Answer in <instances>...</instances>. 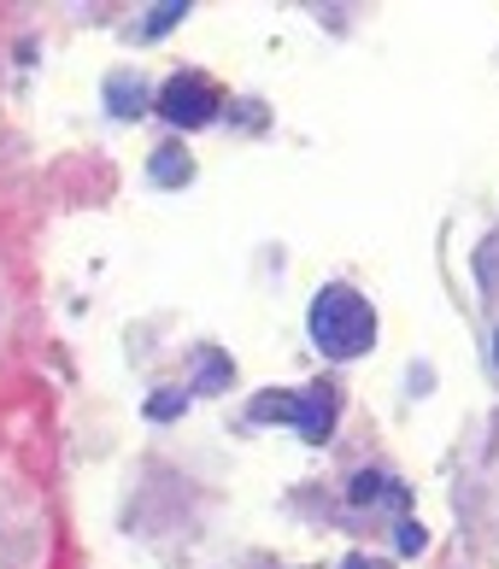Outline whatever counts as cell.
<instances>
[{
	"instance_id": "cell-8",
	"label": "cell",
	"mask_w": 499,
	"mask_h": 569,
	"mask_svg": "<svg viewBox=\"0 0 499 569\" xmlns=\"http://www.w3.org/2000/svg\"><path fill=\"white\" fill-rule=\"evenodd\" d=\"M400 546H406V552H418V546H423V529H418V522H406V529H400Z\"/></svg>"
},
{
	"instance_id": "cell-3",
	"label": "cell",
	"mask_w": 499,
	"mask_h": 569,
	"mask_svg": "<svg viewBox=\"0 0 499 569\" xmlns=\"http://www.w3.org/2000/svg\"><path fill=\"white\" fill-rule=\"evenodd\" d=\"M153 107H159L164 118H171L177 130H206V123L218 118V107H223V100H218V89H212V82L189 71V77H171V82H164Z\"/></svg>"
},
{
	"instance_id": "cell-6",
	"label": "cell",
	"mask_w": 499,
	"mask_h": 569,
	"mask_svg": "<svg viewBox=\"0 0 499 569\" xmlns=\"http://www.w3.org/2000/svg\"><path fill=\"white\" fill-rule=\"evenodd\" d=\"M182 12H189L182 0H164V7H153V18H148V36H164V30H171Z\"/></svg>"
},
{
	"instance_id": "cell-7",
	"label": "cell",
	"mask_w": 499,
	"mask_h": 569,
	"mask_svg": "<svg viewBox=\"0 0 499 569\" xmlns=\"http://www.w3.org/2000/svg\"><path fill=\"white\" fill-rule=\"evenodd\" d=\"M223 370H230V365H223V358L212 352V358H206V376H200V388H212V382H218V376H223Z\"/></svg>"
},
{
	"instance_id": "cell-4",
	"label": "cell",
	"mask_w": 499,
	"mask_h": 569,
	"mask_svg": "<svg viewBox=\"0 0 499 569\" xmlns=\"http://www.w3.org/2000/svg\"><path fill=\"white\" fill-rule=\"evenodd\" d=\"M194 177V164L177 153V147H159L153 153V182H164V188H177V182H189Z\"/></svg>"
},
{
	"instance_id": "cell-9",
	"label": "cell",
	"mask_w": 499,
	"mask_h": 569,
	"mask_svg": "<svg viewBox=\"0 0 499 569\" xmlns=\"http://www.w3.org/2000/svg\"><path fill=\"white\" fill-rule=\"evenodd\" d=\"M347 569H388V563H365V558H352Z\"/></svg>"
},
{
	"instance_id": "cell-1",
	"label": "cell",
	"mask_w": 499,
	"mask_h": 569,
	"mask_svg": "<svg viewBox=\"0 0 499 569\" xmlns=\"http://www.w3.org/2000/svg\"><path fill=\"white\" fill-rule=\"evenodd\" d=\"M306 329H311V347L323 358H336V365H352V358H365L377 347V311H370V300L347 282H329L318 300H311Z\"/></svg>"
},
{
	"instance_id": "cell-2",
	"label": "cell",
	"mask_w": 499,
	"mask_h": 569,
	"mask_svg": "<svg viewBox=\"0 0 499 569\" xmlns=\"http://www.w3.org/2000/svg\"><path fill=\"white\" fill-rule=\"evenodd\" d=\"M253 417L259 423H295L306 440H329V429H336V393L323 382L311 393H259Z\"/></svg>"
},
{
	"instance_id": "cell-5",
	"label": "cell",
	"mask_w": 499,
	"mask_h": 569,
	"mask_svg": "<svg viewBox=\"0 0 499 569\" xmlns=\"http://www.w3.org/2000/svg\"><path fill=\"white\" fill-rule=\"evenodd\" d=\"M112 100H118V118H141V112H148V94H141V82H136V89H130V82H123V77H112V89H107Z\"/></svg>"
}]
</instances>
